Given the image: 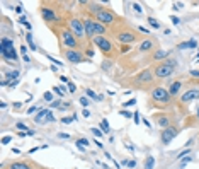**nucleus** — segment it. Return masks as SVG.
Wrapping results in <instances>:
<instances>
[{"instance_id":"obj_1","label":"nucleus","mask_w":199,"mask_h":169,"mask_svg":"<svg viewBox=\"0 0 199 169\" xmlns=\"http://www.w3.org/2000/svg\"><path fill=\"white\" fill-rule=\"evenodd\" d=\"M0 53H2V56L5 60H9V62H17V58H19L17 53H16V50H14L12 39L5 38V36H3L2 41H0Z\"/></svg>"},{"instance_id":"obj_2","label":"nucleus","mask_w":199,"mask_h":169,"mask_svg":"<svg viewBox=\"0 0 199 169\" xmlns=\"http://www.w3.org/2000/svg\"><path fill=\"white\" fill-rule=\"evenodd\" d=\"M84 24H85V33L87 36H90V38H95V36L99 34H106V27L102 26L100 22H97V21L94 19H84Z\"/></svg>"},{"instance_id":"obj_3","label":"nucleus","mask_w":199,"mask_h":169,"mask_svg":"<svg viewBox=\"0 0 199 169\" xmlns=\"http://www.w3.org/2000/svg\"><path fill=\"white\" fill-rule=\"evenodd\" d=\"M70 27H72V33H73L77 38H85L87 33H85V24L82 22L80 19H77V17H73V19H70Z\"/></svg>"},{"instance_id":"obj_4","label":"nucleus","mask_w":199,"mask_h":169,"mask_svg":"<svg viewBox=\"0 0 199 169\" xmlns=\"http://www.w3.org/2000/svg\"><path fill=\"white\" fill-rule=\"evenodd\" d=\"M151 98L158 103H169L170 101V92L164 87H155L153 91H151Z\"/></svg>"},{"instance_id":"obj_5","label":"nucleus","mask_w":199,"mask_h":169,"mask_svg":"<svg viewBox=\"0 0 199 169\" xmlns=\"http://www.w3.org/2000/svg\"><path fill=\"white\" fill-rule=\"evenodd\" d=\"M95 21H97V22H100L102 26H104V24H113L114 22V14L111 12V10L104 9L102 12H99L95 16Z\"/></svg>"},{"instance_id":"obj_6","label":"nucleus","mask_w":199,"mask_h":169,"mask_svg":"<svg viewBox=\"0 0 199 169\" xmlns=\"http://www.w3.org/2000/svg\"><path fill=\"white\" fill-rule=\"evenodd\" d=\"M175 135H177V128H174V127H167V128H164L162 130V143H170L174 138H175Z\"/></svg>"},{"instance_id":"obj_7","label":"nucleus","mask_w":199,"mask_h":169,"mask_svg":"<svg viewBox=\"0 0 199 169\" xmlns=\"http://www.w3.org/2000/svg\"><path fill=\"white\" fill-rule=\"evenodd\" d=\"M94 43H95V46H99L102 51H106V53H109L111 50H113V45H111V41L109 39H106L104 36H95L94 38Z\"/></svg>"},{"instance_id":"obj_8","label":"nucleus","mask_w":199,"mask_h":169,"mask_svg":"<svg viewBox=\"0 0 199 169\" xmlns=\"http://www.w3.org/2000/svg\"><path fill=\"white\" fill-rule=\"evenodd\" d=\"M172 74H174V67H169L165 63H162V65H158L155 68V77H158V79H165Z\"/></svg>"},{"instance_id":"obj_9","label":"nucleus","mask_w":199,"mask_h":169,"mask_svg":"<svg viewBox=\"0 0 199 169\" xmlns=\"http://www.w3.org/2000/svg\"><path fill=\"white\" fill-rule=\"evenodd\" d=\"M61 39H63V43L68 48H77L78 46L77 39H75V34L72 33V31H63V33H61Z\"/></svg>"},{"instance_id":"obj_10","label":"nucleus","mask_w":199,"mask_h":169,"mask_svg":"<svg viewBox=\"0 0 199 169\" xmlns=\"http://www.w3.org/2000/svg\"><path fill=\"white\" fill-rule=\"evenodd\" d=\"M65 58H67L70 63H80V62H84L82 53L75 51V50H67V51H65Z\"/></svg>"},{"instance_id":"obj_11","label":"nucleus","mask_w":199,"mask_h":169,"mask_svg":"<svg viewBox=\"0 0 199 169\" xmlns=\"http://www.w3.org/2000/svg\"><path fill=\"white\" fill-rule=\"evenodd\" d=\"M116 38H118L119 43H124V45H128V43H133V41L136 39V34L131 33V31H124V33L116 34Z\"/></svg>"},{"instance_id":"obj_12","label":"nucleus","mask_w":199,"mask_h":169,"mask_svg":"<svg viewBox=\"0 0 199 169\" xmlns=\"http://www.w3.org/2000/svg\"><path fill=\"white\" fill-rule=\"evenodd\" d=\"M194 99H199V89H191L186 94H182V103L187 101H194Z\"/></svg>"},{"instance_id":"obj_13","label":"nucleus","mask_w":199,"mask_h":169,"mask_svg":"<svg viewBox=\"0 0 199 169\" xmlns=\"http://www.w3.org/2000/svg\"><path fill=\"white\" fill-rule=\"evenodd\" d=\"M41 14H43V19L48 21V22H51V21H56V14L53 12L51 9H48V7H43V9H41Z\"/></svg>"},{"instance_id":"obj_14","label":"nucleus","mask_w":199,"mask_h":169,"mask_svg":"<svg viewBox=\"0 0 199 169\" xmlns=\"http://www.w3.org/2000/svg\"><path fill=\"white\" fill-rule=\"evenodd\" d=\"M46 116H48V109H39V113L34 116V121L38 125H43V123H48V120H46Z\"/></svg>"},{"instance_id":"obj_15","label":"nucleus","mask_w":199,"mask_h":169,"mask_svg":"<svg viewBox=\"0 0 199 169\" xmlns=\"http://www.w3.org/2000/svg\"><path fill=\"white\" fill-rule=\"evenodd\" d=\"M151 77H153V75H151V72H150V70H143L141 74H140L138 77H136V82H150V80H151Z\"/></svg>"},{"instance_id":"obj_16","label":"nucleus","mask_w":199,"mask_h":169,"mask_svg":"<svg viewBox=\"0 0 199 169\" xmlns=\"http://www.w3.org/2000/svg\"><path fill=\"white\" fill-rule=\"evenodd\" d=\"M151 48H153V41H151V39H146V41H143L141 45H140L141 51H150Z\"/></svg>"},{"instance_id":"obj_17","label":"nucleus","mask_w":199,"mask_h":169,"mask_svg":"<svg viewBox=\"0 0 199 169\" xmlns=\"http://www.w3.org/2000/svg\"><path fill=\"white\" fill-rule=\"evenodd\" d=\"M167 56H169V51H167V50H158V51H155L153 58H155V60H162V58H167Z\"/></svg>"},{"instance_id":"obj_18","label":"nucleus","mask_w":199,"mask_h":169,"mask_svg":"<svg viewBox=\"0 0 199 169\" xmlns=\"http://www.w3.org/2000/svg\"><path fill=\"white\" fill-rule=\"evenodd\" d=\"M180 82H174V84L170 85V89H169V92H170V96H175V94H179V89H180Z\"/></svg>"},{"instance_id":"obj_19","label":"nucleus","mask_w":199,"mask_h":169,"mask_svg":"<svg viewBox=\"0 0 199 169\" xmlns=\"http://www.w3.org/2000/svg\"><path fill=\"white\" fill-rule=\"evenodd\" d=\"M10 169H31V166L26 162H14L10 164Z\"/></svg>"},{"instance_id":"obj_20","label":"nucleus","mask_w":199,"mask_h":169,"mask_svg":"<svg viewBox=\"0 0 199 169\" xmlns=\"http://www.w3.org/2000/svg\"><path fill=\"white\" fill-rule=\"evenodd\" d=\"M26 39H27V46H29V50H38V46H36L34 41H32V34H31V33L26 34Z\"/></svg>"},{"instance_id":"obj_21","label":"nucleus","mask_w":199,"mask_h":169,"mask_svg":"<svg viewBox=\"0 0 199 169\" xmlns=\"http://www.w3.org/2000/svg\"><path fill=\"white\" fill-rule=\"evenodd\" d=\"M7 79H9L10 82L17 80V79H19V70H12V72H9V74H7Z\"/></svg>"},{"instance_id":"obj_22","label":"nucleus","mask_w":199,"mask_h":169,"mask_svg":"<svg viewBox=\"0 0 199 169\" xmlns=\"http://www.w3.org/2000/svg\"><path fill=\"white\" fill-rule=\"evenodd\" d=\"M89 10H92V12H97V14H99V12H102L104 9L99 5V3H89Z\"/></svg>"},{"instance_id":"obj_23","label":"nucleus","mask_w":199,"mask_h":169,"mask_svg":"<svg viewBox=\"0 0 199 169\" xmlns=\"http://www.w3.org/2000/svg\"><path fill=\"white\" fill-rule=\"evenodd\" d=\"M100 132H102V133H109V123H107V120H102L100 121Z\"/></svg>"},{"instance_id":"obj_24","label":"nucleus","mask_w":199,"mask_h":169,"mask_svg":"<svg viewBox=\"0 0 199 169\" xmlns=\"http://www.w3.org/2000/svg\"><path fill=\"white\" fill-rule=\"evenodd\" d=\"M87 96H89V98H92V99H95V101H102V96H97L92 89H87Z\"/></svg>"},{"instance_id":"obj_25","label":"nucleus","mask_w":199,"mask_h":169,"mask_svg":"<svg viewBox=\"0 0 199 169\" xmlns=\"http://www.w3.org/2000/svg\"><path fill=\"white\" fill-rule=\"evenodd\" d=\"M158 125L167 128V127H169V118H167V116H160V118H158Z\"/></svg>"},{"instance_id":"obj_26","label":"nucleus","mask_w":199,"mask_h":169,"mask_svg":"<svg viewBox=\"0 0 199 169\" xmlns=\"http://www.w3.org/2000/svg\"><path fill=\"white\" fill-rule=\"evenodd\" d=\"M153 164H155V159L153 157H148L146 162H145V169H153Z\"/></svg>"},{"instance_id":"obj_27","label":"nucleus","mask_w":199,"mask_h":169,"mask_svg":"<svg viewBox=\"0 0 199 169\" xmlns=\"http://www.w3.org/2000/svg\"><path fill=\"white\" fill-rule=\"evenodd\" d=\"M148 22H150V26L155 27V29H158V27H160V22H158L157 19H153V17H148Z\"/></svg>"},{"instance_id":"obj_28","label":"nucleus","mask_w":199,"mask_h":169,"mask_svg":"<svg viewBox=\"0 0 199 169\" xmlns=\"http://www.w3.org/2000/svg\"><path fill=\"white\" fill-rule=\"evenodd\" d=\"M46 56H48V60L53 63V65H56V67H63V62H60V60L53 58V56H49V55H46Z\"/></svg>"},{"instance_id":"obj_29","label":"nucleus","mask_w":199,"mask_h":169,"mask_svg":"<svg viewBox=\"0 0 199 169\" xmlns=\"http://www.w3.org/2000/svg\"><path fill=\"white\" fill-rule=\"evenodd\" d=\"M19 22L22 24V26H26L27 29H31V24L27 22V19H26V16H21V19H19Z\"/></svg>"},{"instance_id":"obj_30","label":"nucleus","mask_w":199,"mask_h":169,"mask_svg":"<svg viewBox=\"0 0 199 169\" xmlns=\"http://www.w3.org/2000/svg\"><path fill=\"white\" fill-rule=\"evenodd\" d=\"M189 154H191V150H189V149H186V150H182L180 154H177V157H175V159H182V157L189 156Z\"/></svg>"},{"instance_id":"obj_31","label":"nucleus","mask_w":199,"mask_h":169,"mask_svg":"<svg viewBox=\"0 0 199 169\" xmlns=\"http://www.w3.org/2000/svg\"><path fill=\"white\" fill-rule=\"evenodd\" d=\"M43 99H44V101H48V103H53V94H51V92H44Z\"/></svg>"},{"instance_id":"obj_32","label":"nucleus","mask_w":199,"mask_h":169,"mask_svg":"<svg viewBox=\"0 0 199 169\" xmlns=\"http://www.w3.org/2000/svg\"><path fill=\"white\" fill-rule=\"evenodd\" d=\"M77 143H78V145H82V147H87V145H89V140H87V138H78Z\"/></svg>"},{"instance_id":"obj_33","label":"nucleus","mask_w":199,"mask_h":169,"mask_svg":"<svg viewBox=\"0 0 199 169\" xmlns=\"http://www.w3.org/2000/svg\"><path fill=\"white\" fill-rule=\"evenodd\" d=\"M53 92H56L58 96H65V91H61V87H58V85L53 87Z\"/></svg>"},{"instance_id":"obj_34","label":"nucleus","mask_w":199,"mask_h":169,"mask_svg":"<svg viewBox=\"0 0 199 169\" xmlns=\"http://www.w3.org/2000/svg\"><path fill=\"white\" fill-rule=\"evenodd\" d=\"M10 142H12V137H9V135L2 137V143H3V145H7V143H10Z\"/></svg>"},{"instance_id":"obj_35","label":"nucleus","mask_w":199,"mask_h":169,"mask_svg":"<svg viewBox=\"0 0 199 169\" xmlns=\"http://www.w3.org/2000/svg\"><path fill=\"white\" fill-rule=\"evenodd\" d=\"M75 91H77V85H75L73 82H70V84H68V92H72V94H73Z\"/></svg>"},{"instance_id":"obj_36","label":"nucleus","mask_w":199,"mask_h":169,"mask_svg":"<svg viewBox=\"0 0 199 169\" xmlns=\"http://www.w3.org/2000/svg\"><path fill=\"white\" fill-rule=\"evenodd\" d=\"M121 116H124V118H131L133 114L129 113V111H126V109H121Z\"/></svg>"},{"instance_id":"obj_37","label":"nucleus","mask_w":199,"mask_h":169,"mask_svg":"<svg viewBox=\"0 0 199 169\" xmlns=\"http://www.w3.org/2000/svg\"><path fill=\"white\" fill-rule=\"evenodd\" d=\"M16 127L19 128V130H26V133H27V132H29V128H27V127H26V125H24V123H17Z\"/></svg>"},{"instance_id":"obj_38","label":"nucleus","mask_w":199,"mask_h":169,"mask_svg":"<svg viewBox=\"0 0 199 169\" xmlns=\"http://www.w3.org/2000/svg\"><path fill=\"white\" fill-rule=\"evenodd\" d=\"M80 104H82L84 108H87L90 103H89V99H87V98H80Z\"/></svg>"},{"instance_id":"obj_39","label":"nucleus","mask_w":199,"mask_h":169,"mask_svg":"<svg viewBox=\"0 0 199 169\" xmlns=\"http://www.w3.org/2000/svg\"><path fill=\"white\" fill-rule=\"evenodd\" d=\"M135 104H136V99H129V101L124 103V108H128V106H135Z\"/></svg>"},{"instance_id":"obj_40","label":"nucleus","mask_w":199,"mask_h":169,"mask_svg":"<svg viewBox=\"0 0 199 169\" xmlns=\"http://www.w3.org/2000/svg\"><path fill=\"white\" fill-rule=\"evenodd\" d=\"M170 21H172V24H175V26H177V24H180V19H179V17H175V16H170Z\"/></svg>"},{"instance_id":"obj_41","label":"nucleus","mask_w":199,"mask_h":169,"mask_svg":"<svg viewBox=\"0 0 199 169\" xmlns=\"http://www.w3.org/2000/svg\"><path fill=\"white\" fill-rule=\"evenodd\" d=\"M92 133L95 135V137H102V132H100L99 128H92Z\"/></svg>"},{"instance_id":"obj_42","label":"nucleus","mask_w":199,"mask_h":169,"mask_svg":"<svg viewBox=\"0 0 199 169\" xmlns=\"http://www.w3.org/2000/svg\"><path fill=\"white\" fill-rule=\"evenodd\" d=\"M177 48H179V50H186V48H189V43H187V41H186V43H180Z\"/></svg>"},{"instance_id":"obj_43","label":"nucleus","mask_w":199,"mask_h":169,"mask_svg":"<svg viewBox=\"0 0 199 169\" xmlns=\"http://www.w3.org/2000/svg\"><path fill=\"white\" fill-rule=\"evenodd\" d=\"M187 43H189V48H196V46H197L196 39H189V41H187Z\"/></svg>"},{"instance_id":"obj_44","label":"nucleus","mask_w":199,"mask_h":169,"mask_svg":"<svg viewBox=\"0 0 199 169\" xmlns=\"http://www.w3.org/2000/svg\"><path fill=\"white\" fill-rule=\"evenodd\" d=\"M182 7H184V3H182V2H175V3H174V9H175V10L182 9Z\"/></svg>"},{"instance_id":"obj_45","label":"nucleus","mask_w":199,"mask_h":169,"mask_svg":"<svg viewBox=\"0 0 199 169\" xmlns=\"http://www.w3.org/2000/svg\"><path fill=\"white\" fill-rule=\"evenodd\" d=\"M46 120H48V121H55L56 118L53 116V113H51V111H48V116H46Z\"/></svg>"},{"instance_id":"obj_46","label":"nucleus","mask_w":199,"mask_h":169,"mask_svg":"<svg viewBox=\"0 0 199 169\" xmlns=\"http://www.w3.org/2000/svg\"><path fill=\"white\" fill-rule=\"evenodd\" d=\"M27 50H29V46H26V45H22V46H21V53H22V56L27 53Z\"/></svg>"},{"instance_id":"obj_47","label":"nucleus","mask_w":199,"mask_h":169,"mask_svg":"<svg viewBox=\"0 0 199 169\" xmlns=\"http://www.w3.org/2000/svg\"><path fill=\"white\" fill-rule=\"evenodd\" d=\"M189 74L192 75V77H196V79H199V70H191Z\"/></svg>"},{"instance_id":"obj_48","label":"nucleus","mask_w":199,"mask_h":169,"mask_svg":"<svg viewBox=\"0 0 199 169\" xmlns=\"http://www.w3.org/2000/svg\"><path fill=\"white\" fill-rule=\"evenodd\" d=\"M60 80L65 82V84H70V80H68V77H65V75H60Z\"/></svg>"},{"instance_id":"obj_49","label":"nucleus","mask_w":199,"mask_h":169,"mask_svg":"<svg viewBox=\"0 0 199 169\" xmlns=\"http://www.w3.org/2000/svg\"><path fill=\"white\" fill-rule=\"evenodd\" d=\"M60 103H61V101H53V103H49V104H51L53 108H60V106H61Z\"/></svg>"},{"instance_id":"obj_50","label":"nucleus","mask_w":199,"mask_h":169,"mask_svg":"<svg viewBox=\"0 0 199 169\" xmlns=\"http://www.w3.org/2000/svg\"><path fill=\"white\" fill-rule=\"evenodd\" d=\"M133 116H135V123H140V113H138V111H136Z\"/></svg>"},{"instance_id":"obj_51","label":"nucleus","mask_w":199,"mask_h":169,"mask_svg":"<svg viewBox=\"0 0 199 169\" xmlns=\"http://www.w3.org/2000/svg\"><path fill=\"white\" fill-rule=\"evenodd\" d=\"M61 121H63V123H72L73 118H61Z\"/></svg>"},{"instance_id":"obj_52","label":"nucleus","mask_w":199,"mask_h":169,"mask_svg":"<svg viewBox=\"0 0 199 169\" xmlns=\"http://www.w3.org/2000/svg\"><path fill=\"white\" fill-rule=\"evenodd\" d=\"M133 7H135L136 12H141V7H140V3H133Z\"/></svg>"},{"instance_id":"obj_53","label":"nucleus","mask_w":199,"mask_h":169,"mask_svg":"<svg viewBox=\"0 0 199 169\" xmlns=\"http://www.w3.org/2000/svg\"><path fill=\"white\" fill-rule=\"evenodd\" d=\"M58 137H60V138H70V135H68V133H58Z\"/></svg>"},{"instance_id":"obj_54","label":"nucleus","mask_w":199,"mask_h":169,"mask_svg":"<svg viewBox=\"0 0 199 169\" xmlns=\"http://www.w3.org/2000/svg\"><path fill=\"white\" fill-rule=\"evenodd\" d=\"M82 116H85V118H89V116H90V113H89V109H84V111H82Z\"/></svg>"},{"instance_id":"obj_55","label":"nucleus","mask_w":199,"mask_h":169,"mask_svg":"<svg viewBox=\"0 0 199 169\" xmlns=\"http://www.w3.org/2000/svg\"><path fill=\"white\" fill-rule=\"evenodd\" d=\"M36 109H38V108H36V106H32V108H29V111H27V113H29V114H32Z\"/></svg>"},{"instance_id":"obj_56","label":"nucleus","mask_w":199,"mask_h":169,"mask_svg":"<svg viewBox=\"0 0 199 169\" xmlns=\"http://www.w3.org/2000/svg\"><path fill=\"white\" fill-rule=\"evenodd\" d=\"M16 12H17V14L22 12V5H17V7H16Z\"/></svg>"},{"instance_id":"obj_57","label":"nucleus","mask_w":199,"mask_h":169,"mask_svg":"<svg viewBox=\"0 0 199 169\" xmlns=\"http://www.w3.org/2000/svg\"><path fill=\"white\" fill-rule=\"evenodd\" d=\"M138 29H140V31H141V33H146V34H150V31H148V29H146V27H138Z\"/></svg>"},{"instance_id":"obj_58","label":"nucleus","mask_w":199,"mask_h":169,"mask_svg":"<svg viewBox=\"0 0 199 169\" xmlns=\"http://www.w3.org/2000/svg\"><path fill=\"white\" fill-rule=\"evenodd\" d=\"M128 166H129V167H135V166H136V162H135V161H129Z\"/></svg>"},{"instance_id":"obj_59","label":"nucleus","mask_w":199,"mask_h":169,"mask_svg":"<svg viewBox=\"0 0 199 169\" xmlns=\"http://www.w3.org/2000/svg\"><path fill=\"white\" fill-rule=\"evenodd\" d=\"M87 56H94V51H92V50H87Z\"/></svg>"},{"instance_id":"obj_60","label":"nucleus","mask_w":199,"mask_h":169,"mask_svg":"<svg viewBox=\"0 0 199 169\" xmlns=\"http://www.w3.org/2000/svg\"><path fill=\"white\" fill-rule=\"evenodd\" d=\"M22 60H24V62H26V63H27V62H31V60H29V56H27V55H24V56H22Z\"/></svg>"}]
</instances>
